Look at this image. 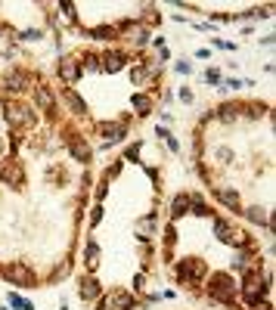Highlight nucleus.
<instances>
[{
	"label": "nucleus",
	"instance_id": "obj_13",
	"mask_svg": "<svg viewBox=\"0 0 276 310\" xmlns=\"http://www.w3.org/2000/svg\"><path fill=\"white\" fill-rule=\"evenodd\" d=\"M72 155L78 158V162H87V158H90V149H87L84 143H74V140H72Z\"/></svg>",
	"mask_w": 276,
	"mask_h": 310
},
{
	"label": "nucleus",
	"instance_id": "obj_15",
	"mask_svg": "<svg viewBox=\"0 0 276 310\" xmlns=\"http://www.w3.org/2000/svg\"><path fill=\"white\" fill-rule=\"evenodd\" d=\"M217 196H221V202H227L230 208H236V205H239V196H236L233 189H217Z\"/></svg>",
	"mask_w": 276,
	"mask_h": 310
},
{
	"label": "nucleus",
	"instance_id": "obj_5",
	"mask_svg": "<svg viewBox=\"0 0 276 310\" xmlns=\"http://www.w3.org/2000/svg\"><path fill=\"white\" fill-rule=\"evenodd\" d=\"M261 292H264L261 279H258V276H248V279H245V301H252V304H255V301L261 298Z\"/></svg>",
	"mask_w": 276,
	"mask_h": 310
},
{
	"label": "nucleus",
	"instance_id": "obj_12",
	"mask_svg": "<svg viewBox=\"0 0 276 310\" xmlns=\"http://www.w3.org/2000/svg\"><path fill=\"white\" fill-rule=\"evenodd\" d=\"M65 103H69V106H72V112H78V115H81V112H87V106H84V103H81V99H78V96H74V93H72V90H65Z\"/></svg>",
	"mask_w": 276,
	"mask_h": 310
},
{
	"label": "nucleus",
	"instance_id": "obj_18",
	"mask_svg": "<svg viewBox=\"0 0 276 310\" xmlns=\"http://www.w3.org/2000/svg\"><path fill=\"white\" fill-rule=\"evenodd\" d=\"M6 84H10L13 90H22V84H25V78H22V74H10V78H6Z\"/></svg>",
	"mask_w": 276,
	"mask_h": 310
},
{
	"label": "nucleus",
	"instance_id": "obj_3",
	"mask_svg": "<svg viewBox=\"0 0 276 310\" xmlns=\"http://www.w3.org/2000/svg\"><path fill=\"white\" fill-rule=\"evenodd\" d=\"M180 279H186V282H196V279H202L205 276V264L202 261H186V264H180Z\"/></svg>",
	"mask_w": 276,
	"mask_h": 310
},
{
	"label": "nucleus",
	"instance_id": "obj_19",
	"mask_svg": "<svg viewBox=\"0 0 276 310\" xmlns=\"http://www.w3.org/2000/svg\"><path fill=\"white\" fill-rule=\"evenodd\" d=\"M10 304H13V307H19V310H31V304H28V301H22L19 295H10Z\"/></svg>",
	"mask_w": 276,
	"mask_h": 310
},
{
	"label": "nucleus",
	"instance_id": "obj_1",
	"mask_svg": "<svg viewBox=\"0 0 276 310\" xmlns=\"http://www.w3.org/2000/svg\"><path fill=\"white\" fill-rule=\"evenodd\" d=\"M211 298H217V301H233L236 298V286H233V279L227 273L211 276Z\"/></svg>",
	"mask_w": 276,
	"mask_h": 310
},
{
	"label": "nucleus",
	"instance_id": "obj_8",
	"mask_svg": "<svg viewBox=\"0 0 276 310\" xmlns=\"http://www.w3.org/2000/svg\"><path fill=\"white\" fill-rule=\"evenodd\" d=\"M59 74H62L65 81H74V78H78V65H74L72 59H65V62L59 65Z\"/></svg>",
	"mask_w": 276,
	"mask_h": 310
},
{
	"label": "nucleus",
	"instance_id": "obj_20",
	"mask_svg": "<svg viewBox=\"0 0 276 310\" xmlns=\"http://www.w3.org/2000/svg\"><path fill=\"white\" fill-rule=\"evenodd\" d=\"M248 217H252V220H261V223H267V214L261 211V208H252V214H248Z\"/></svg>",
	"mask_w": 276,
	"mask_h": 310
},
{
	"label": "nucleus",
	"instance_id": "obj_9",
	"mask_svg": "<svg viewBox=\"0 0 276 310\" xmlns=\"http://www.w3.org/2000/svg\"><path fill=\"white\" fill-rule=\"evenodd\" d=\"M189 205H192V199H189V196H177V199H174V217H183Z\"/></svg>",
	"mask_w": 276,
	"mask_h": 310
},
{
	"label": "nucleus",
	"instance_id": "obj_2",
	"mask_svg": "<svg viewBox=\"0 0 276 310\" xmlns=\"http://www.w3.org/2000/svg\"><path fill=\"white\" fill-rule=\"evenodd\" d=\"M6 118H10V124H35V115L19 103H6Z\"/></svg>",
	"mask_w": 276,
	"mask_h": 310
},
{
	"label": "nucleus",
	"instance_id": "obj_11",
	"mask_svg": "<svg viewBox=\"0 0 276 310\" xmlns=\"http://www.w3.org/2000/svg\"><path fill=\"white\" fill-rule=\"evenodd\" d=\"M0 177H3V180H16V183H22V171H19V167H16V164H6L3 167V171H0Z\"/></svg>",
	"mask_w": 276,
	"mask_h": 310
},
{
	"label": "nucleus",
	"instance_id": "obj_6",
	"mask_svg": "<svg viewBox=\"0 0 276 310\" xmlns=\"http://www.w3.org/2000/svg\"><path fill=\"white\" fill-rule=\"evenodd\" d=\"M121 65H124V56H121V53H106V56H103V69H106V72H118Z\"/></svg>",
	"mask_w": 276,
	"mask_h": 310
},
{
	"label": "nucleus",
	"instance_id": "obj_7",
	"mask_svg": "<svg viewBox=\"0 0 276 310\" xmlns=\"http://www.w3.org/2000/svg\"><path fill=\"white\" fill-rule=\"evenodd\" d=\"M96 295H99L96 279H87V276H84V279H81V298H84V301H90V298H96Z\"/></svg>",
	"mask_w": 276,
	"mask_h": 310
},
{
	"label": "nucleus",
	"instance_id": "obj_4",
	"mask_svg": "<svg viewBox=\"0 0 276 310\" xmlns=\"http://www.w3.org/2000/svg\"><path fill=\"white\" fill-rule=\"evenodd\" d=\"M6 276H10L13 282H19V286H35V273H31L25 264H13L10 270H6Z\"/></svg>",
	"mask_w": 276,
	"mask_h": 310
},
{
	"label": "nucleus",
	"instance_id": "obj_16",
	"mask_svg": "<svg viewBox=\"0 0 276 310\" xmlns=\"http://www.w3.org/2000/svg\"><path fill=\"white\" fill-rule=\"evenodd\" d=\"M133 106L140 109V115H146L149 112V96H133Z\"/></svg>",
	"mask_w": 276,
	"mask_h": 310
},
{
	"label": "nucleus",
	"instance_id": "obj_14",
	"mask_svg": "<svg viewBox=\"0 0 276 310\" xmlns=\"http://www.w3.org/2000/svg\"><path fill=\"white\" fill-rule=\"evenodd\" d=\"M112 301H115V304H118L121 310H130V307H133V298H130V295H124V292H115Z\"/></svg>",
	"mask_w": 276,
	"mask_h": 310
},
{
	"label": "nucleus",
	"instance_id": "obj_17",
	"mask_svg": "<svg viewBox=\"0 0 276 310\" xmlns=\"http://www.w3.org/2000/svg\"><path fill=\"white\" fill-rule=\"evenodd\" d=\"M84 257H87V264H90V267H96V264H99V261H96V245H93V242H90V245H87Z\"/></svg>",
	"mask_w": 276,
	"mask_h": 310
},
{
	"label": "nucleus",
	"instance_id": "obj_10",
	"mask_svg": "<svg viewBox=\"0 0 276 310\" xmlns=\"http://www.w3.org/2000/svg\"><path fill=\"white\" fill-rule=\"evenodd\" d=\"M37 106L44 109V112H50V109H53V96H50L47 87H37Z\"/></svg>",
	"mask_w": 276,
	"mask_h": 310
}]
</instances>
